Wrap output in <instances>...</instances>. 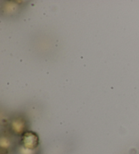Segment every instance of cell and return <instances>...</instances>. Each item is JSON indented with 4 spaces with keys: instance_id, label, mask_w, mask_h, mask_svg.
<instances>
[{
    "instance_id": "obj_3",
    "label": "cell",
    "mask_w": 139,
    "mask_h": 154,
    "mask_svg": "<svg viewBox=\"0 0 139 154\" xmlns=\"http://www.w3.org/2000/svg\"><path fill=\"white\" fill-rule=\"evenodd\" d=\"M36 149L31 150L29 149H26L25 147H22L20 149V154H36Z\"/></svg>"
},
{
    "instance_id": "obj_1",
    "label": "cell",
    "mask_w": 139,
    "mask_h": 154,
    "mask_svg": "<svg viewBox=\"0 0 139 154\" xmlns=\"http://www.w3.org/2000/svg\"><path fill=\"white\" fill-rule=\"evenodd\" d=\"M23 147L29 149H36L39 145L38 136L31 131L25 132L22 136Z\"/></svg>"
},
{
    "instance_id": "obj_2",
    "label": "cell",
    "mask_w": 139,
    "mask_h": 154,
    "mask_svg": "<svg viewBox=\"0 0 139 154\" xmlns=\"http://www.w3.org/2000/svg\"><path fill=\"white\" fill-rule=\"evenodd\" d=\"M12 128L16 134H23L25 133V124L24 120L22 119L18 118L13 120L12 122Z\"/></svg>"
},
{
    "instance_id": "obj_4",
    "label": "cell",
    "mask_w": 139,
    "mask_h": 154,
    "mask_svg": "<svg viewBox=\"0 0 139 154\" xmlns=\"http://www.w3.org/2000/svg\"><path fill=\"white\" fill-rule=\"evenodd\" d=\"M10 146V142L7 139L2 138L1 140V147L2 149H7Z\"/></svg>"
}]
</instances>
